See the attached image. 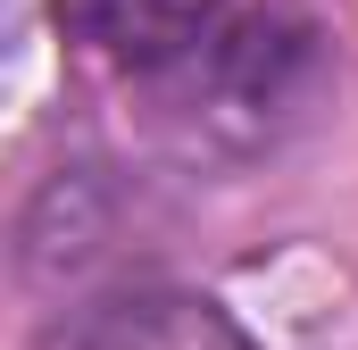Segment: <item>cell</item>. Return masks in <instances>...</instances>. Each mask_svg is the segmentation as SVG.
Listing matches in <instances>:
<instances>
[{
	"label": "cell",
	"mask_w": 358,
	"mask_h": 350,
	"mask_svg": "<svg viewBox=\"0 0 358 350\" xmlns=\"http://www.w3.org/2000/svg\"><path fill=\"white\" fill-rule=\"evenodd\" d=\"M325 92V42L300 17H234L159 76V134L192 167H242L275 150Z\"/></svg>",
	"instance_id": "cell-1"
},
{
	"label": "cell",
	"mask_w": 358,
	"mask_h": 350,
	"mask_svg": "<svg viewBox=\"0 0 358 350\" xmlns=\"http://www.w3.org/2000/svg\"><path fill=\"white\" fill-rule=\"evenodd\" d=\"M217 8L225 0H50L59 34L84 59L117 67V76H150V84L217 34Z\"/></svg>",
	"instance_id": "cell-2"
},
{
	"label": "cell",
	"mask_w": 358,
	"mask_h": 350,
	"mask_svg": "<svg viewBox=\"0 0 358 350\" xmlns=\"http://www.w3.org/2000/svg\"><path fill=\"white\" fill-rule=\"evenodd\" d=\"M92 350H250L208 300H142L125 317H108Z\"/></svg>",
	"instance_id": "cell-3"
}]
</instances>
